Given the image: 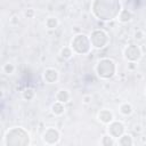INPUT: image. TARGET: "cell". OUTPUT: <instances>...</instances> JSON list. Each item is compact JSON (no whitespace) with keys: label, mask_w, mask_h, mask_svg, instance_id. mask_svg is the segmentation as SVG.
I'll return each instance as SVG.
<instances>
[{"label":"cell","mask_w":146,"mask_h":146,"mask_svg":"<svg viewBox=\"0 0 146 146\" xmlns=\"http://www.w3.org/2000/svg\"><path fill=\"white\" fill-rule=\"evenodd\" d=\"M43 80L46 83H56L58 81V78H59V73L56 68L54 67H48L44 70L43 72V75H42Z\"/></svg>","instance_id":"9c48e42d"},{"label":"cell","mask_w":146,"mask_h":146,"mask_svg":"<svg viewBox=\"0 0 146 146\" xmlns=\"http://www.w3.org/2000/svg\"><path fill=\"white\" fill-rule=\"evenodd\" d=\"M117 145H121V146H131L133 145V139H132V136L129 135V133H123L121 137L117 138V141H116Z\"/></svg>","instance_id":"7c38bea8"},{"label":"cell","mask_w":146,"mask_h":146,"mask_svg":"<svg viewBox=\"0 0 146 146\" xmlns=\"http://www.w3.org/2000/svg\"><path fill=\"white\" fill-rule=\"evenodd\" d=\"M74 54H79V55H86L90 51L91 49V42H90V38L83 33L76 34L73 36V39L71 40V46H70Z\"/></svg>","instance_id":"277c9868"},{"label":"cell","mask_w":146,"mask_h":146,"mask_svg":"<svg viewBox=\"0 0 146 146\" xmlns=\"http://www.w3.org/2000/svg\"><path fill=\"white\" fill-rule=\"evenodd\" d=\"M128 70L129 71H135L137 68V62H128Z\"/></svg>","instance_id":"cb8c5ba5"},{"label":"cell","mask_w":146,"mask_h":146,"mask_svg":"<svg viewBox=\"0 0 146 146\" xmlns=\"http://www.w3.org/2000/svg\"><path fill=\"white\" fill-rule=\"evenodd\" d=\"M91 102H92V96H91V95H84V96H82V103H83V104L88 105V104H90Z\"/></svg>","instance_id":"603a6c76"},{"label":"cell","mask_w":146,"mask_h":146,"mask_svg":"<svg viewBox=\"0 0 146 146\" xmlns=\"http://www.w3.org/2000/svg\"><path fill=\"white\" fill-rule=\"evenodd\" d=\"M119 111H120V113L122 114V115H124V116H129V115H131L132 114V112H133V107H132V105L130 104V103H122L120 106H119Z\"/></svg>","instance_id":"9a60e30c"},{"label":"cell","mask_w":146,"mask_h":146,"mask_svg":"<svg viewBox=\"0 0 146 146\" xmlns=\"http://www.w3.org/2000/svg\"><path fill=\"white\" fill-rule=\"evenodd\" d=\"M144 36H145V33H144V31H141V30H136L135 33H133V38H135V40H137V41L143 40Z\"/></svg>","instance_id":"44dd1931"},{"label":"cell","mask_w":146,"mask_h":146,"mask_svg":"<svg viewBox=\"0 0 146 146\" xmlns=\"http://www.w3.org/2000/svg\"><path fill=\"white\" fill-rule=\"evenodd\" d=\"M55 98H56L57 102H60V103H63V104H66V103L70 100L71 95H70V91H68L67 89H59V90L56 92Z\"/></svg>","instance_id":"8fae6325"},{"label":"cell","mask_w":146,"mask_h":146,"mask_svg":"<svg viewBox=\"0 0 146 146\" xmlns=\"http://www.w3.org/2000/svg\"><path fill=\"white\" fill-rule=\"evenodd\" d=\"M64 112H65V105H64L63 103L56 100V102L51 105V113H52L54 115L60 116V115L64 114Z\"/></svg>","instance_id":"4fadbf2b"},{"label":"cell","mask_w":146,"mask_h":146,"mask_svg":"<svg viewBox=\"0 0 146 146\" xmlns=\"http://www.w3.org/2000/svg\"><path fill=\"white\" fill-rule=\"evenodd\" d=\"M22 97H23V99H25V100H32V99H34V97H35V91H34V89H32V88H26V89H24V90L22 91Z\"/></svg>","instance_id":"ac0fdd59"},{"label":"cell","mask_w":146,"mask_h":146,"mask_svg":"<svg viewBox=\"0 0 146 146\" xmlns=\"http://www.w3.org/2000/svg\"><path fill=\"white\" fill-rule=\"evenodd\" d=\"M139 47H140L141 54H143V55H146V44H141V46H139Z\"/></svg>","instance_id":"d4e9b609"},{"label":"cell","mask_w":146,"mask_h":146,"mask_svg":"<svg viewBox=\"0 0 146 146\" xmlns=\"http://www.w3.org/2000/svg\"><path fill=\"white\" fill-rule=\"evenodd\" d=\"M121 9L119 0H94L91 6L94 16L102 21H112L117 18Z\"/></svg>","instance_id":"6da1fadb"},{"label":"cell","mask_w":146,"mask_h":146,"mask_svg":"<svg viewBox=\"0 0 146 146\" xmlns=\"http://www.w3.org/2000/svg\"><path fill=\"white\" fill-rule=\"evenodd\" d=\"M123 56L128 62H138L143 54L140 50V47L137 44H129L123 50Z\"/></svg>","instance_id":"8992f818"},{"label":"cell","mask_w":146,"mask_h":146,"mask_svg":"<svg viewBox=\"0 0 146 146\" xmlns=\"http://www.w3.org/2000/svg\"><path fill=\"white\" fill-rule=\"evenodd\" d=\"M2 71L5 74H13L15 72V65L13 63H6L3 66H2Z\"/></svg>","instance_id":"ffe728a7"},{"label":"cell","mask_w":146,"mask_h":146,"mask_svg":"<svg viewBox=\"0 0 146 146\" xmlns=\"http://www.w3.org/2000/svg\"><path fill=\"white\" fill-rule=\"evenodd\" d=\"M59 138H60V133L59 131L54 128V127H49L44 130L43 135H42V141L47 145H55V144H58L59 141Z\"/></svg>","instance_id":"52a82bcc"},{"label":"cell","mask_w":146,"mask_h":146,"mask_svg":"<svg viewBox=\"0 0 146 146\" xmlns=\"http://www.w3.org/2000/svg\"><path fill=\"white\" fill-rule=\"evenodd\" d=\"M96 73L103 80L112 79L116 73V64L111 58H100L96 64Z\"/></svg>","instance_id":"3957f363"},{"label":"cell","mask_w":146,"mask_h":146,"mask_svg":"<svg viewBox=\"0 0 146 146\" xmlns=\"http://www.w3.org/2000/svg\"><path fill=\"white\" fill-rule=\"evenodd\" d=\"M58 24H59V22H58L57 17H54V16H49L44 22V26L48 30H55L58 26Z\"/></svg>","instance_id":"2e32d148"},{"label":"cell","mask_w":146,"mask_h":146,"mask_svg":"<svg viewBox=\"0 0 146 146\" xmlns=\"http://www.w3.org/2000/svg\"><path fill=\"white\" fill-rule=\"evenodd\" d=\"M115 138H113L111 135L106 133L102 137V140H100V145H104V146H113L115 145Z\"/></svg>","instance_id":"d6986e66"},{"label":"cell","mask_w":146,"mask_h":146,"mask_svg":"<svg viewBox=\"0 0 146 146\" xmlns=\"http://www.w3.org/2000/svg\"><path fill=\"white\" fill-rule=\"evenodd\" d=\"M24 15H25V17H26V18H33V17H34V15H35V11H34V9L29 8L27 10H25Z\"/></svg>","instance_id":"7402d4cb"},{"label":"cell","mask_w":146,"mask_h":146,"mask_svg":"<svg viewBox=\"0 0 146 146\" xmlns=\"http://www.w3.org/2000/svg\"><path fill=\"white\" fill-rule=\"evenodd\" d=\"M90 42L91 46L96 49H102L104 47H106L110 42V36L107 34V32H105L104 30H94L90 34Z\"/></svg>","instance_id":"5b68a950"},{"label":"cell","mask_w":146,"mask_h":146,"mask_svg":"<svg viewBox=\"0 0 146 146\" xmlns=\"http://www.w3.org/2000/svg\"><path fill=\"white\" fill-rule=\"evenodd\" d=\"M97 119L99 122H102L103 124H108L111 123L113 120H114V114L111 110H107V108H103L100 110L98 113H97Z\"/></svg>","instance_id":"30bf717a"},{"label":"cell","mask_w":146,"mask_h":146,"mask_svg":"<svg viewBox=\"0 0 146 146\" xmlns=\"http://www.w3.org/2000/svg\"><path fill=\"white\" fill-rule=\"evenodd\" d=\"M73 54H74V51H73V49L71 47H63L60 49V51H59V56L63 59H70V58H72Z\"/></svg>","instance_id":"e0dca14e"},{"label":"cell","mask_w":146,"mask_h":146,"mask_svg":"<svg viewBox=\"0 0 146 146\" xmlns=\"http://www.w3.org/2000/svg\"><path fill=\"white\" fill-rule=\"evenodd\" d=\"M125 131V127L121 121L113 120L111 123L107 124V133L111 135L113 138H119L121 137Z\"/></svg>","instance_id":"ba28073f"},{"label":"cell","mask_w":146,"mask_h":146,"mask_svg":"<svg viewBox=\"0 0 146 146\" xmlns=\"http://www.w3.org/2000/svg\"><path fill=\"white\" fill-rule=\"evenodd\" d=\"M3 145L9 146H25L30 145V135L22 127H15L9 129L3 137Z\"/></svg>","instance_id":"7a4b0ae2"},{"label":"cell","mask_w":146,"mask_h":146,"mask_svg":"<svg viewBox=\"0 0 146 146\" xmlns=\"http://www.w3.org/2000/svg\"><path fill=\"white\" fill-rule=\"evenodd\" d=\"M117 19L121 23H128L132 19V13L129 9H121V11L117 16Z\"/></svg>","instance_id":"5bb4252c"}]
</instances>
